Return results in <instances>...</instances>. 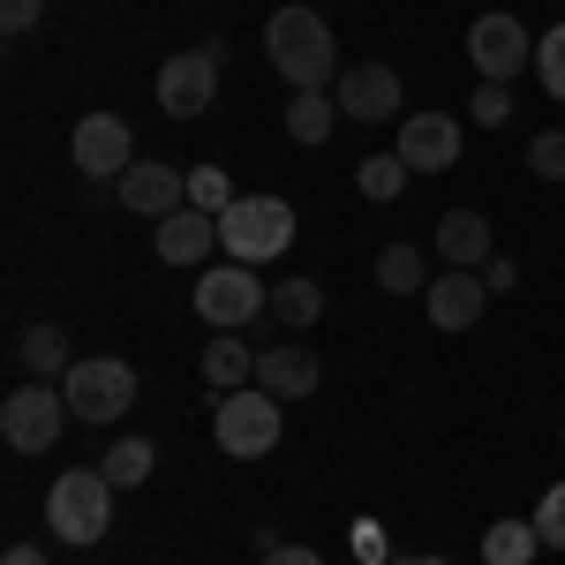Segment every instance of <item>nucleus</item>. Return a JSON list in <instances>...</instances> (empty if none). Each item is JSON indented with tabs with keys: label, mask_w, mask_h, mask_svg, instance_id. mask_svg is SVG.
Listing matches in <instances>:
<instances>
[{
	"label": "nucleus",
	"mask_w": 565,
	"mask_h": 565,
	"mask_svg": "<svg viewBox=\"0 0 565 565\" xmlns=\"http://www.w3.org/2000/svg\"><path fill=\"white\" fill-rule=\"evenodd\" d=\"M264 53H271V68L295 90H332L340 84V53H332V31H324L317 8H279V15L264 23Z\"/></svg>",
	"instance_id": "f257e3e1"
},
{
	"label": "nucleus",
	"mask_w": 565,
	"mask_h": 565,
	"mask_svg": "<svg viewBox=\"0 0 565 565\" xmlns=\"http://www.w3.org/2000/svg\"><path fill=\"white\" fill-rule=\"evenodd\" d=\"M45 527L61 543H76V551L106 543V527H114V482H106V468H68L53 482L45 490Z\"/></svg>",
	"instance_id": "f03ea898"
},
{
	"label": "nucleus",
	"mask_w": 565,
	"mask_h": 565,
	"mask_svg": "<svg viewBox=\"0 0 565 565\" xmlns=\"http://www.w3.org/2000/svg\"><path fill=\"white\" fill-rule=\"evenodd\" d=\"M302 226H295V204L287 196H242L234 212L218 218V249L234 264H271L287 257V242H295Z\"/></svg>",
	"instance_id": "7ed1b4c3"
},
{
	"label": "nucleus",
	"mask_w": 565,
	"mask_h": 565,
	"mask_svg": "<svg viewBox=\"0 0 565 565\" xmlns=\"http://www.w3.org/2000/svg\"><path fill=\"white\" fill-rule=\"evenodd\" d=\"M287 399H271L264 385H242V392H218V407H212V437H218V452L226 460H264L271 445H279V415Z\"/></svg>",
	"instance_id": "20e7f679"
},
{
	"label": "nucleus",
	"mask_w": 565,
	"mask_h": 565,
	"mask_svg": "<svg viewBox=\"0 0 565 565\" xmlns=\"http://www.w3.org/2000/svg\"><path fill=\"white\" fill-rule=\"evenodd\" d=\"M76 423V407H68V392L61 385H15L8 399H0V437L15 445V452H53L61 445V430Z\"/></svg>",
	"instance_id": "39448f33"
},
{
	"label": "nucleus",
	"mask_w": 565,
	"mask_h": 565,
	"mask_svg": "<svg viewBox=\"0 0 565 565\" xmlns=\"http://www.w3.org/2000/svg\"><path fill=\"white\" fill-rule=\"evenodd\" d=\"M264 309H271V287L257 279V264H212L204 279H196V317L212 324V332H242V324H257Z\"/></svg>",
	"instance_id": "423d86ee"
},
{
	"label": "nucleus",
	"mask_w": 565,
	"mask_h": 565,
	"mask_svg": "<svg viewBox=\"0 0 565 565\" xmlns=\"http://www.w3.org/2000/svg\"><path fill=\"white\" fill-rule=\"evenodd\" d=\"M61 392H68V407H76V423H121L136 407V370L129 362H114V354H90V362H76L68 377H61Z\"/></svg>",
	"instance_id": "0eeeda50"
},
{
	"label": "nucleus",
	"mask_w": 565,
	"mask_h": 565,
	"mask_svg": "<svg viewBox=\"0 0 565 565\" xmlns=\"http://www.w3.org/2000/svg\"><path fill=\"white\" fill-rule=\"evenodd\" d=\"M218 61H226V45H189V53H174V61L159 68V114L196 121L218 98Z\"/></svg>",
	"instance_id": "6e6552de"
},
{
	"label": "nucleus",
	"mask_w": 565,
	"mask_h": 565,
	"mask_svg": "<svg viewBox=\"0 0 565 565\" xmlns=\"http://www.w3.org/2000/svg\"><path fill=\"white\" fill-rule=\"evenodd\" d=\"M68 151H76V167H84L90 181H121L136 167V136H129L121 114H84L76 136H68Z\"/></svg>",
	"instance_id": "1a4fd4ad"
},
{
	"label": "nucleus",
	"mask_w": 565,
	"mask_h": 565,
	"mask_svg": "<svg viewBox=\"0 0 565 565\" xmlns=\"http://www.w3.org/2000/svg\"><path fill=\"white\" fill-rule=\"evenodd\" d=\"M527 31L513 23V15H476V31H468V61H476L482 84H513V76H527Z\"/></svg>",
	"instance_id": "9d476101"
},
{
	"label": "nucleus",
	"mask_w": 565,
	"mask_h": 565,
	"mask_svg": "<svg viewBox=\"0 0 565 565\" xmlns=\"http://www.w3.org/2000/svg\"><path fill=\"white\" fill-rule=\"evenodd\" d=\"M114 196H121V212H136V218H174L181 204H189V174L167 167V159H136L129 174L114 181Z\"/></svg>",
	"instance_id": "9b49d317"
},
{
	"label": "nucleus",
	"mask_w": 565,
	"mask_h": 565,
	"mask_svg": "<svg viewBox=\"0 0 565 565\" xmlns=\"http://www.w3.org/2000/svg\"><path fill=\"white\" fill-rule=\"evenodd\" d=\"M399 159H407V174H452L460 167V121L452 114H407L399 121Z\"/></svg>",
	"instance_id": "f8f14e48"
},
{
	"label": "nucleus",
	"mask_w": 565,
	"mask_h": 565,
	"mask_svg": "<svg viewBox=\"0 0 565 565\" xmlns=\"http://www.w3.org/2000/svg\"><path fill=\"white\" fill-rule=\"evenodd\" d=\"M332 98H340L348 121H392L399 114V76H392L385 61H362V68H340Z\"/></svg>",
	"instance_id": "ddd939ff"
},
{
	"label": "nucleus",
	"mask_w": 565,
	"mask_h": 565,
	"mask_svg": "<svg viewBox=\"0 0 565 565\" xmlns=\"http://www.w3.org/2000/svg\"><path fill=\"white\" fill-rule=\"evenodd\" d=\"M423 302H430L437 332H468L482 309H490V287H482V271H460V264H452L445 279H430V295H423Z\"/></svg>",
	"instance_id": "4468645a"
},
{
	"label": "nucleus",
	"mask_w": 565,
	"mask_h": 565,
	"mask_svg": "<svg viewBox=\"0 0 565 565\" xmlns=\"http://www.w3.org/2000/svg\"><path fill=\"white\" fill-rule=\"evenodd\" d=\"M151 249H159V264H204V257L218 249V218L196 212V204H181L174 218H159Z\"/></svg>",
	"instance_id": "2eb2a0df"
},
{
	"label": "nucleus",
	"mask_w": 565,
	"mask_h": 565,
	"mask_svg": "<svg viewBox=\"0 0 565 565\" xmlns=\"http://www.w3.org/2000/svg\"><path fill=\"white\" fill-rule=\"evenodd\" d=\"M317 377H324V370H317V354H309V348H264L257 354V385L271 392V399H309Z\"/></svg>",
	"instance_id": "dca6fc26"
},
{
	"label": "nucleus",
	"mask_w": 565,
	"mask_h": 565,
	"mask_svg": "<svg viewBox=\"0 0 565 565\" xmlns=\"http://www.w3.org/2000/svg\"><path fill=\"white\" fill-rule=\"evenodd\" d=\"M437 257L460 264V271H482V264L498 257V249H490V218L482 212H445L437 218Z\"/></svg>",
	"instance_id": "f3484780"
},
{
	"label": "nucleus",
	"mask_w": 565,
	"mask_h": 565,
	"mask_svg": "<svg viewBox=\"0 0 565 565\" xmlns=\"http://www.w3.org/2000/svg\"><path fill=\"white\" fill-rule=\"evenodd\" d=\"M15 354H23V370H31L39 385H61V377L76 370V354H68V332H61V324H31V332L15 340Z\"/></svg>",
	"instance_id": "a211bd4d"
},
{
	"label": "nucleus",
	"mask_w": 565,
	"mask_h": 565,
	"mask_svg": "<svg viewBox=\"0 0 565 565\" xmlns=\"http://www.w3.org/2000/svg\"><path fill=\"white\" fill-rule=\"evenodd\" d=\"M204 377H212V392L257 385V348H242V332H212V348H204Z\"/></svg>",
	"instance_id": "6ab92c4d"
},
{
	"label": "nucleus",
	"mask_w": 565,
	"mask_h": 565,
	"mask_svg": "<svg viewBox=\"0 0 565 565\" xmlns=\"http://www.w3.org/2000/svg\"><path fill=\"white\" fill-rule=\"evenodd\" d=\"M377 287H385V295H430L423 249H415V242H385V249H377Z\"/></svg>",
	"instance_id": "aec40b11"
},
{
	"label": "nucleus",
	"mask_w": 565,
	"mask_h": 565,
	"mask_svg": "<svg viewBox=\"0 0 565 565\" xmlns=\"http://www.w3.org/2000/svg\"><path fill=\"white\" fill-rule=\"evenodd\" d=\"M332 121H340V98H332V90H295V98H287V136H295V143H324Z\"/></svg>",
	"instance_id": "412c9836"
},
{
	"label": "nucleus",
	"mask_w": 565,
	"mask_h": 565,
	"mask_svg": "<svg viewBox=\"0 0 565 565\" xmlns=\"http://www.w3.org/2000/svg\"><path fill=\"white\" fill-rule=\"evenodd\" d=\"M535 551H543L535 521H490L482 527V565H527Z\"/></svg>",
	"instance_id": "4be33fe9"
},
{
	"label": "nucleus",
	"mask_w": 565,
	"mask_h": 565,
	"mask_svg": "<svg viewBox=\"0 0 565 565\" xmlns=\"http://www.w3.org/2000/svg\"><path fill=\"white\" fill-rule=\"evenodd\" d=\"M271 317H279L287 332H309V324L324 317V287H317V279H279V287H271Z\"/></svg>",
	"instance_id": "5701e85b"
},
{
	"label": "nucleus",
	"mask_w": 565,
	"mask_h": 565,
	"mask_svg": "<svg viewBox=\"0 0 565 565\" xmlns=\"http://www.w3.org/2000/svg\"><path fill=\"white\" fill-rule=\"evenodd\" d=\"M354 189H362L370 204H392V196L407 189V159H399V151H377V159H362V167H354Z\"/></svg>",
	"instance_id": "b1692460"
},
{
	"label": "nucleus",
	"mask_w": 565,
	"mask_h": 565,
	"mask_svg": "<svg viewBox=\"0 0 565 565\" xmlns=\"http://www.w3.org/2000/svg\"><path fill=\"white\" fill-rule=\"evenodd\" d=\"M151 460H159V452H151L143 437H121L98 468H106V482H114V490H136V482H151Z\"/></svg>",
	"instance_id": "393cba45"
},
{
	"label": "nucleus",
	"mask_w": 565,
	"mask_h": 565,
	"mask_svg": "<svg viewBox=\"0 0 565 565\" xmlns=\"http://www.w3.org/2000/svg\"><path fill=\"white\" fill-rule=\"evenodd\" d=\"M189 204H196V212H212V218H226L242 196H234L226 167H189Z\"/></svg>",
	"instance_id": "a878e982"
},
{
	"label": "nucleus",
	"mask_w": 565,
	"mask_h": 565,
	"mask_svg": "<svg viewBox=\"0 0 565 565\" xmlns=\"http://www.w3.org/2000/svg\"><path fill=\"white\" fill-rule=\"evenodd\" d=\"M535 84L565 106V23H551V31L535 39Z\"/></svg>",
	"instance_id": "bb28decb"
},
{
	"label": "nucleus",
	"mask_w": 565,
	"mask_h": 565,
	"mask_svg": "<svg viewBox=\"0 0 565 565\" xmlns=\"http://www.w3.org/2000/svg\"><path fill=\"white\" fill-rule=\"evenodd\" d=\"M468 121H476V129H505V121H513V90H505V84H476Z\"/></svg>",
	"instance_id": "cd10ccee"
},
{
	"label": "nucleus",
	"mask_w": 565,
	"mask_h": 565,
	"mask_svg": "<svg viewBox=\"0 0 565 565\" xmlns=\"http://www.w3.org/2000/svg\"><path fill=\"white\" fill-rule=\"evenodd\" d=\"M527 174L535 181H565V129H543L527 143Z\"/></svg>",
	"instance_id": "c85d7f7f"
},
{
	"label": "nucleus",
	"mask_w": 565,
	"mask_h": 565,
	"mask_svg": "<svg viewBox=\"0 0 565 565\" xmlns=\"http://www.w3.org/2000/svg\"><path fill=\"white\" fill-rule=\"evenodd\" d=\"M535 535H543V551H565V482L543 490V505H535Z\"/></svg>",
	"instance_id": "c756f323"
},
{
	"label": "nucleus",
	"mask_w": 565,
	"mask_h": 565,
	"mask_svg": "<svg viewBox=\"0 0 565 565\" xmlns=\"http://www.w3.org/2000/svg\"><path fill=\"white\" fill-rule=\"evenodd\" d=\"M39 15H45V0H0V31H8V39H23Z\"/></svg>",
	"instance_id": "7c9ffc66"
},
{
	"label": "nucleus",
	"mask_w": 565,
	"mask_h": 565,
	"mask_svg": "<svg viewBox=\"0 0 565 565\" xmlns=\"http://www.w3.org/2000/svg\"><path fill=\"white\" fill-rule=\"evenodd\" d=\"M482 287H490V295H513V287H521V264H513V257H490V264H482Z\"/></svg>",
	"instance_id": "2f4dec72"
},
{
	"label": "nucleus",
	"mask_w": 565,
	"mask_h": 565,
	"mask_svg": "<svg viewBox=\"0 0 565 565\" xmlns=\"http://www.w3.org/2000/svg\"><path fill=\"white\" fill-rule=\"evenodd\" d=\"M264 565H324V558H317V551H302V543H271V551H264Z\"/></svg>",
	"instance_id": "473e14b6"
},
{
	"label": "nucleus",
	"mask_w": 565,
	"mask_h": 565,
	"mask_svg": "<svg viewBox=\"0 0 565 565\" xmlns=\"http://www.w3.org/2000/svg\"><path fill=\"white\" fill-rule=\"evenodd\" d=\"M0 565H45V551H39V543H8V558H0Z\"/></svg>",
	"instance_id": "72a5a7b5"
}]
</instances>
